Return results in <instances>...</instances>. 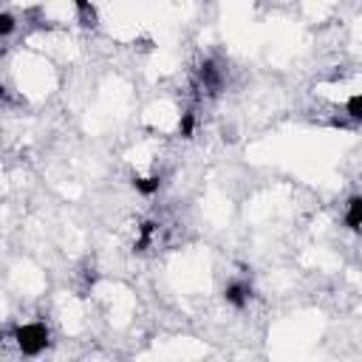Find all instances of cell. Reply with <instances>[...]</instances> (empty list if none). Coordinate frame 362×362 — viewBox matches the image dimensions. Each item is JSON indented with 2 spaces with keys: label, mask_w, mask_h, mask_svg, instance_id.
I'll return each instance as SVG.
<instances>
[{
  "label": "cell",
  "mask_w": 362,
  "mask_h": 362,
  "mask_svg": "<svg viewBox=\"0 0 362 362\" xmlns=\"http://www.w3.org/2000/svg\"><path fill=\"white\" fill-rule=\"evenodd\" d=\"M133 187H136V192H141V195H153V192H158L161 178H158V175H133Z\"/></svg>",
  "instance_id": "obj_5"
},
{
  "label": "cell",
  "mask_w": 362,
  "mask_h": 362,
  "mask_svg": "<svg viewBox=\"0 0 362 362\" xmlns=\"http://www.w3.org/2000/svg\"><path fill=\"white\" fill-rule=\"evenodd\" d=\"M345 226L351 232H362V195H354L345 204Z\"/></svg>",
  "instance_id": "obj_4"
},
{
  "label": "cell",
  "mask_w": 362,
  "mask_h": 362,
  "mask_svg": "<svg viewBox=\"0 0 362 362\" xmlns=\"http://www.w3.org/2000/svg\"><path fill=\"white\" fill-rule=\"evenodd\" d=\"M74 8L79 11V17H82V20L93 17V6H90V0H74Z\"/></svg>",
  "instance_id": "obj_10"
},
{
  "label": "cell",
  "mask_w": 362,
  "mask_h": 362,
  "mask_svg": "<svg viewBox=\"0 0 362 362\" xmlns=\"http://www.w3.org/2000/svg\"><path fill=\"white\" fill-rule=\"evenodd\" d=\"M345 113L354 119V122H362V90L359 93H351L345 99Z\"/></svg>",
  "instance_id": "obj_7"
},
{
  "label": "cell",
  "mask_w": 362,
  "mask_h": 362,
  "mask_svg": "<svg viewBox=\"0 0 362 362\" xmlns=\"http://www.w3.org/2000/svg\"><path fill=\"white\" fill-rule=\"evenodd\" d=\"M14 28H17L14 14H11V11H3V14H0V37H11Z\"/></svg>",
  "instance_id": "obj_9"
},
{
  "label": "cell",
  "mask_w": 362,
  "mask_h": 362,
  "mask_svg": "<svg viewBox=\"0 0 362 362\" xmlns=\"http://www.w3.org/2000/svg\"><path fill=\"white\" fill-rule=\"evenodd\" d=\"M153 235H156V223L153 221H144L139 226V238H136V252H144L150 243H153Z\"/></svg>",
  "instance_id": "obj_6"
},
{
  "label": "cell",
  "mask_w": 362,
  "mask_h": 362,
  "mask_svg": "<svg viewBox=\"0 0 362 362\" xmlns=\"http://www.w3.org/2000/svg\"><path fill=\"white\" fill-rule=\"evenodd\" d=\"M48 325L45 322H20L11 328V339L20 354L25 356H40L48 348Z\"/></svg>",
  "instance_id": "obj_1"
},
{
  "label": "cell",
  "mask_w": 362,
  "mask_h": 362,
  "mask_svg": "<svg viewBox=\"0 0 362 362\" xmlns=\"http://www.w3.org/2000/svg\"><path fill=\"white\" fill-rule=\"evenodd\" d=\"M198 85H201V90L209 93V96L221 93V88H223V74H221V68H218L212 59H204V62L198 65Z\"/></svg>",
  "instance_id": "obj_2"
},
{
  "label": "cell",
  "mask_w": 362,
  "mask_h": 362,
  "mask_svg": "<svg viewBox=\"0 0 362 362\" xmlns=\"http://www.w3.org/2000/svg\"><path fill=\"white\" fill-rule=\"evenodd\" d=\"M249 297H252V286L246 280H232L223 288V300L229 305H235V308H246L249 305Z\"/></svg>",
  "instance_id": "obj_3"
},
{
  "label": "cell",
  "mask_w": 362,
  "mask_h": 362,
  "mask_svg": "<svg viewBox=\"0 0 362 362\" xmlns=\"http://www.w3.org/2000/svg\"><path fill=\"white\" fill-rule=\"evenodd\" d=\"M178 133H181L184 139H192V133H195V113H192V110L181 113V119H178Z\"/></svg>",
  "instance_id": "obj_8"
}]
</instances>
